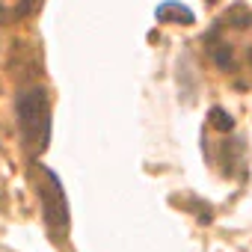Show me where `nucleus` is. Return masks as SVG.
Masks as SVG:
<instances>
[{"label": "nucleus", "mask_w": 252, "mask_h": 252, "mask_svg": "<svg viewBox=\"0 0 252 252\" xmlns=\"http://www.w3.org/2000/svg\"><path fill=\"white\" fill-rule=\"evenodd\" d=\"M39 202H42V214L45 222L54 234H65L68 231V202L63 193V181L57 178L54 169L39 163Z\"/></svg>", "instance_id": "nucleus-2"}, {"label": "nucleus", "mask_w": 252, "mask_h": 252, "mask_svg": "<svg viewBox=\"0 0 252 252\" xmlns=\"http://www.w3.org/2000/svg\"><path fill=\"white\" fill-rule=\"evenodd\" d=\"M21 143L30 155H42L51 143V98L42 86L21 89L15 98Z\"/></svg>", "instance_id": "nucleus-1"}, {"label": "nucleus", "mask_w": 252, "mask_h": 252, "mask_svg": "<svg viewBox=\"0 0 252 252\" xmlns=\"http://www.w3.org/2000/svg\"><path fill=\"white\" fill-rule=\"evenodd\" d=\"M155 15H158V21H163V24L175 21V24H184V27H187V24L196 21L193 9L184 6V3H175V0H166V3H160V6L155 9Z\"/></svg>", "instance_id": "nucleus-3"}, {"label": "nucleus", "mask_w": 252, "mask_h": 252, "mask_svg": "<svg viewBox=\"0 0 252 252\" xmlns=\"http://www.w3.org/2000/svg\"><path fill=\"white\" fill-rule=\"evenodd\" d=\"M39 0H0V18H24L36 9Z\"/></svg>", "instance_id": "nucleus-4"}, {"label": "nucleus", "mask_w": 252, "mask_h": 252, "mask_svg": "<svg viewBox=\"0 0 252 252\" xmlns=\"http://www.w3.org/2000/svg\"><path fill=\"white\" fill-rule=\"evenodd\" d=\"M211 119H214V125L220 131H228L231 128V116H225L222 110H211Z\"/></svg>", "instance_id": "nucleus-5"}]
</instances>
